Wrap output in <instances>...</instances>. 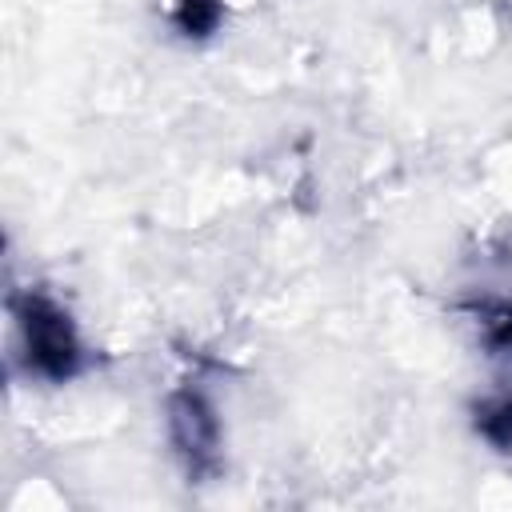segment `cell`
<instances>
[{"label": "cell", "instance_id": "cell-1", "mask_svg": "<svg viewBox=\"0 0 512 512\" xmlns=\"http://www.w3.org/2000/svg\"><path fill=\"white\" fill-rule=\"evenodd\" d=\"M20 332H24V348H28V368L44 380H68L80 372L84 364V348L80 336L68 320V312L40 292H28L20 300Z\"/></svg>", "mask_w": 512, "mask_h": 512}, {"label": "cell", "instance_id": "cell-2", "mask_svg": "<svg viewBox=\"0 0 512 512\" xmlns=\"http://www.w3.org/2000/svg\"><path fill=\"white\" fill-rule=\"evenodd\" d=\"M168 432H172V444L184 456L188 472L200 476V472H208L216 464L220 420H216V408L208 404L204 392H196V388L172 392V400H168Z\"/></svg>", "mask_w": 512, "mask_h": 512}, {"label": "cell", "instance_id": "cell-3", "mask_svg": "<svg viewBox=\"0 0 512 512\" xmlns=\"http://www.w3.org/2000/svg\"><path fill=\"white\" fill-rule=\"evenodd\" d=\"M172 20L184 36H208L220 24V0H180Z\"/></svg>", "mask_w": 512, "mask_h": 512}, {"label": "cell", "instance_id": "cell-4", "mask_svg": "<svg viewBox=\"0 0 512 512\" xmlns=\"http://www.w3.org/2000/svg\"><path fill=\"white\" fill-rule=\"evenodd\" d=\"M476 428H480V436H484L488 444H496V448H512V400L504 396V400L484 404L480 416H476Z\"/></svg>", "mask_w": 512, "mask_h": 512}]
</instances>
